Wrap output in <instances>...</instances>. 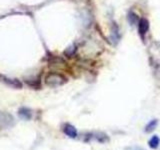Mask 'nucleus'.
Masks as SVG:
<instances>
[{
	"label": "nucleus",
	"mask_w": 160,
	"mask_h": 150,
	"mask_svg": "<svg viewBox=\"0 0 160 150\" xmlns=\"http://www.w3.org/2000/svg\"><path fill=\"white\" fill-rule=\"evenodd\" d=\"M14 124H15V119L11 114L4 111H0V128L8 129L13 127Z\"/></svg>",
	"instance_id": "obj_2"
},
{
	"label": "nucleus",
	"mask_w": 160,
	"mask_h": 150,
	"mask_svg": "<svg viewBox=\"0 0 160 150\" xmlns=\"http://www.w3.org/2000/svg\"><path fill=\"white\" fill-rule=\"evenodd\" d=\"M114 26H115V30H112V33H111V38L113 39V41L115 40V43H117L120 39V34L118 32V27L115 25L114 23Z\"/></svg>",
	"instance_id": "obj_9"
},
{
	"label": "nucleus",
	"mask_w": 160,
	"mask_h": 150,
	"mask_svg": "<svg viewBox=\"0 0 160 150\" xmlns=\"http://www.w3.org/2000/svg\"><path fill=\"white\" fill-rule=\"evenodd\" d=\"M63 132L67 135L69 138H76L78 132H77V129L75 128L73 125L71 124H66L65 126L63 127Z\"/></svg>",
	"instance_id": "obj_4"
},
{
	"label": "nucleus",
	"mask_w": 160,
	"mask_h": 150,
	"mask_svg": "<svg viewBox=\"0 0 160 150\" xmlns=\"http://www.w3.org/2000/svg\"><path fill=\"white\" fill-rule=\"evenodd\" d=\"M158 119H152V120H150V121L145 125V128H144V132H146V133H150V132H152L154 131L155 129H156L157 127V125H158Z\"/></svg>",
	"instance_id": "obj_7"
},
{
	"label": "nucleus",
	"mask_w": 160,
	"mask_h": 150,
	"mask_svg": "<svg viewBox=\"0 0 160 150\" xmlns=\"http://www.w3.org/2000/svg\"><path fill=\"white\" fill-rule=\"evenodd\" d=\"M124 150H145L144 148L137 146V145H133V146H128V147H125Z\"/></svg>",
	"instance_id": "obj_11"
},
{
	"label": "nucleus",
	"mask_w": 160,
	"mask_h": 150,
	"mask_svg": "<svg viewBox=\"0 0 160 150\" xmlns=\"http://www.w3.org/2000/svg\"><path fill=\"white\" fill-rule=\"evenodd\" d=\"M137 20H138V18H137L136 14L133 13V12H129V14H128V21H129V23H131L132 25H134V24L137 23Z\"/></svg>",
	"instance_id": "obj_10"
},
{
	"label": "nucleus",
	"mask_w": 160,
	"mask_h": 150,
	"mask_svg": "<svg viewBox=\"0 0 160 150\" xmlns=\"http://www.w3.org/2000/svg\"><path fill=\"white\" fill-rule=\"evenodd\" d=\"M66 81H67L66 77H64L63 75L59 73H50L45 78V83L50 87L60 86V85H63Z\"/></svg>",
	"instance_id": "obj_1"
},
{
	"label": "nucleus",
	"mask_w": 160,
	"mask_h": 150,
	"mask_svg": "<svg viewBox=\"0 0 160 150\" xmlns=\"http://www.w3.org/2000/svg\"><path fill=\"white\" fill-rule=\"evenodd\" d=\"M148 145L151 149H157L160 145V138L158 135H153V136L149 139Z\"/></svg>",
	"instance_id": "obj_8"
},
{
	"label": "nucleus",
	"mask_w": 160,
	"mask_h": 150,
	"mask_svg": "<svg viewBox=\"0 0 160 150\" xmlns=\"http://www.w3.org/2000/svg\"><path fill=\"white\" fill-rule=\"evenodd\" d=\"M0 81L4 82L5 84L9 85L10 87H13V88H21L22 87V83L18 81L17 79H11V78H8L6 76H3V75H0Z\"/></svg>",
	"instance_id": "obj_3"
},
{
	"label": "nucleus",
	"mask_w": 160,
	"mask_h": 150,
	"mask_svg": "<svg viewBox=\"0 0 160 150\" xmlns=\"http://www.w3.org/2000/svg\"><path fill=\"white\" fill-rule=\"evenodd\" d=\"M18 115L23 120H30L32 118V111L27 107H21L18 110Z\"/></svg>",
	"instance_id": "obj_5"
},
{
	"label": "nucleus",
	"mask_w": 160,
	"mask_h": 150,
	"mask_svg": "<svg viewBox=\"0 0 160 150\" xmlns=\"http://www.w3.org/2000/svg\"><path fill=\"white\" fill-rule=\"evenodd\" d=\"M148 28H149V23H148V20L145 19V18H141L139 20L138 22V31L141 35H144L148 31Z\"/></svg>",
	"instance_id": "obj_6"
}]
</instances>
